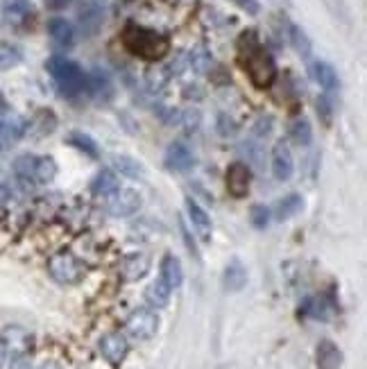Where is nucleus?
Segmentation results:
<instances>
[{
	"instance_id": "f257e3e1",
	"label": "nucleus",
	"mask_w": 367,
	"mask_h": 369,
	"mask_svg": "<svg viewBox=\"0 0 367 369\" xmlns=\"http://www.w3.org/2000/svg\"><path fill=\"white\" fill-rule=\"evenodd\" d=\"M238 62L256 89H270L277 80V64L254 32H245L238 39Z\"/></svg>"
},
{
	"instance_id": "f03ea898",
	"label": "nucleus",
	"mask_w": 367,
	"mask_h": 369,
	"mask_svg": "<svg viewBox=\"0 0 367 369\" xmlns=\"http://www.w3.org/2000/svg\"><path fill=\"white\" fill-rule=\"evenodd\" d=\"M123 46L130 50L134 57L145 59V62H159L170 50V41L157 30L141 28V25L130 23L123 30Z\"/></svg>"
},
{
	"instance_id": "7ed1b4c3",
	"label": "nucleus",
	"mask_w": 367,
	"mask_h": 369,
	"mask_svg": "<svg viewBox=\"0 0 367 369\" xmlns=\"http://www.w3.org/2000/svg\"><path fill=\"white\" fill-rule=\"evenodd\" d=\"M48 73L53 75V80L57 82V87L62 89L66 96H75V93L84 91L87 87V75L80 68V64H75L73 59L66 57H50L46 62Z\"/></svg>"
},
{
	"instance_id": "20e7f679",
	"label": "nucleus",
	"mask_w": 367,
	"mask_h": 369,
	"mask_svg": "<svg viewBox=\"0 0 367 369\" xmlns=\"http://www.w3.org/2000/svg\"><path fill=\"white\" fill-rule=\"evenodd\" d=\"M12 168L21 179L37 184H50L57 177V161L48 154H21L14 159Z\"/></svg>"
},
{
	"instance_id": "39448f33",
	"label": "nucleus",
	"mask_w": 367,
	"mask_h": 369,
	"mask_svg": "<svg viewBox=\"0 0 367 369\" xmlns=\"http://www.w3.org/2000/svg\"><path fill=\"white\" fill-rule=\"evenodd\" d=\"M48 272L62 286H73L84 277V265L71 252H59L48 261Z\"/></svg>"
},
{
	"instance_id": "423d86ee",
	"label": "nucleus",
	"mask_w": 367,
	"mask_h": 369,
	"mask_svg": "<svg viewBox=\"0 0 367 369\" xmlns=\"http://www.w3.org/2000/svg\"><path fill=\"white\" fill-rule=\"evenodd\" d=\"M127 333L136 340H150L159 331V315L150 308H139L127 317Z\"/></svg>"
},
{
	"instance_id": "0eeeda50",
	"label": "nucleus",
	"mask_w": 367,
	"mask_h": 369,
	"mask_svg": "<svg viewBox=\"0 0 367 369\" xmlns=\"http://www.w3.org/2000/svg\"><path fill=\"white\" fill-rule=\"evenodd\" d=\"M141 204H143V197L134 188H123V191L118 188L112 197V202H109V213L114 218H130L141 209Z\"/></svg>"
},
{
	"instance_id": "6e6552de",
	"label": "nucleus",
	"mask_w": 367,
	"mask_h": 369,
	"mask_svg": "<svg viewBox=\"0 0 367 369\" xmlns=\"http://www.w3.org/2000/svg\"><path fill=\"white\" fill-rule=\"evenodd\" d=\"M100 354L107 360L109 365H121L123 360L130 354V342L123 336V333H107L100 340Z\"/></svg>"
},
{
	"instance_id": "1a4fd4ad",
	"label": "nucleus",
	"mask_w": 367,
	"mask_h": 369,
	"mask_svg": "<svg viewBox=\"0 0 367 369\" xmlns=\"http://www.w3.org/2000/svg\"><path fill=\"white\" fill-rule=\"evenodd\" d=\"M227 191L229 195H234V197H245L247 191H250V184H252V170L247 163L243 161H234L232 166L227 168Z\"/></svg>"
},
{
	"instance_id": "9d476101",
	"label": "nucleus",
	"mask_w": 367,
	"mask_h": 369,
	"mask_svg": "<svg viewBox=\"0 0 367 369\" xmlns=\"http://www.w3.org/2000/svg\"><path fill=\"white\" fill-rule=\"evenodd\" d=\"M34 16L32 0H3V19L12 28H23Z\"/></svg>"
},
{
	"instance_id": "9b49d317",
	"label": "nucleus",
	"mask_w": 367,
	"mask_h": 369,
	"mask_svg": "<svg viewBox=\"0 0 367 369\" xmlns=\"http://www.w3.org/2000/svg\"><path fill=\"white\" fill-rule=\"evenodd\" d=\"M186 211H189V218H191V225L193 231L198 234V238L202 243H211V236H213V225H211V218L209 213L204 211L202 207L195 200H186Z\"/></svg>"
},
{
	"instance_id": "f8f14e48",
	"label": "nucleus",
	"mask_w": 367,
	"mask_h": 369,
	"mask_svg": "<svg viewBox=\"0 0 367 369\" xmlns=\"http://www.w3.org/2000/svg\"><path fill=\"white\" fill-rule=\"evenodd\" d=\"M293 154H290L288 143L279 141L272 148V175H275L277 182H286L293 175Z\"/></svg>"
},
{
	"instance_id": "ddd939ff",
	"label": "nucleus",
	"mask_w": 367,
	"mask_h": 369,
	"mask_svg": "<svg viewBox=\"0 0 367 369\" xmlns=\"http://www.w3.org/2000/svg\"><path fill=\"white\" fill-rule=\"evenodd\" d=\"M78 21H80V30L84 37H93L98 34L102 28V21H105V10L98 3H84L82 10L78 12Z\"/></svg>"
},
{
	"instance_id": "4468645a",
	"label": "nucleus",
	"mask_w": 367,
	"mask_h": 369,
	"mask_svg": "<svg viewBox=\"0 0 367 369\" xmlns=\"http://www.w3.org/2000/svg\"><path fill=\"white\" fill-rule=\"evenodd\" d=\"M166 166L175 173H189L195 166V157L189 150V145L184 143H173L166 152Z\"/></svg>"
},
{
	"instance_id": "2eb2a0df",
	"label": "nucleus",
	"mask_w": 367,
	"mask_h": 369,
	"mask_svg": "<svg viewBox=\"0 0 367 369\" xmlns=\"http://www.w3.org/2000/svg\"><path fill=\"white\" fill-rule=\"evenodd\" d=\"M28 132V123L23 118H5L0 120V150H10L12 145H16L23 134Z\"/></svg>"
},
{
	"instance_id": "dca6fc26",
	"label": "nucleus",
	"mask_w": 367,
	"mask_h": 369,
	"mask_svg": "<svg viewBox=\"0 0 367 369\" xmlns=\"http://www.w3.org/2000/svg\"><path fill=\"white\" fill-rule=\"evenodd\" d=\"M247 286V268L241 259H232L223 272V288L227 293H241Z\"/></svg>"
},
{
	"instance_id": "f3484780",
	"label": "nucleus",
	"mask_w": 367,
	"mask_h": 369,
	"mask_svg": "<svg viewBox=\"0 0 367 369\" xmlns=\"http://www.w3.org/2000/svg\"><path fill=\"white\" fill-rule=\"evenodd\" d=\"M121 272H123V279L125 281H139L143 279L145 274L150 272V256L148 254H130L123 259V265H121Z\"/></svg>"
},
{
	"instance_id": "a211bd4d",
	"label": "nucleus",
	"mask_w": 367,
	"mask_h": 369,
	"mask_svg": "<svg viewBox=\"0 0 367 369\" xmlns=\"http://www.w3.org/2000/svg\"><path fill=\"white\" fill-rule=\"evenodd\" d=\"M48 34L53 44L59 48H71L75 44V28L62 16H55V19L48 21Z\"/></svg>"
},
{
	"instance_id": "6ab92c4d",
	"label": "nucleus",
	"mask_w": 367,
	"mask_h": 369,
	"mask_svg": "<svg viewBox=\"0 0 367 369\" xmlns=\"http://www.w3.org/2000/svg\"><path fill=\"white\" fill-rule=\"evenodd\" d=\"M161 279L166 281V286L170 290H177L179 286L184 283V270H182V263H179V259L175 254H166L164 259H161Z\"/></svg>"
},
{
	"instance_id": "aec40b11",
	"label": "nucleus",
	"mask_w": 367,
	"mask_h": 369,
	"mask_svg": "<svg viewBox=\"0 0 367 369\" xmlns=\"http://www.w3.org/2000/svg\"><path fill=\"white\" fill-rule=\"evenodd\" d=\"M311 77L320 84V89H324V91H336L338 84H340L336 68L327 62H313L311 64Z\"/></svg>"
},
{
	"instance_id": "412c9836",
	"label": "nucleus",
	"mask_w": 367,
	"mask_h": 369,
	"mask_svg": "<svg viewBox=\"0 0 367 369\" xmlns=\"http://www.w3.org/2000/svg\"><path fill=\"white\" fill-rule=\"evenodd\" d=\"M89 188L93 195L107 197V195H114L118 188H121V182H118V175L114 173V170H100V173L91 179Z\"/></svg>"
},
{
	"instance_id": "4be33fe9",
	"label": "nucleus",
	"mask_w": 367,
	"mask_h": 369,
	"mask_svg": "<svg viewBox=\"0 0 367 369\" xmlns=\"http://www.w3.org/2000/svg\"><path fill=\"white\" fill-rule=\"evenodd\" d=\"M170 293H173V290H170L166 286V281L159 277L157 281H152L150 286L145 288L143 297H145V302H148L150 308H166L168 302H170Z\"/></svg>"
},
{
	"instance_id": "5701e85b",
	"label": "nucleus",
	"mask_w": 367,
	"mask_h": 369,
	"mask_svg": "<svg viewBox=\"0 0 367 369\" xmlns=\"http://www.w3.org/2000/svg\"><path fill=\"white\" fill-rule=\"evenodd\" d=\"M318 365L320 369H340V365H343V351L331 340H322L318 347Z\"/></svg>"
},
{
	"instance_id": "b1692460",
	"label": "nucleus",
	"mask_w": 367,
	"mask_h": 369,
	"mask_svg": "<svg viewBox=\"0 0 367 369\" xmlns=\"http://www.w3.org/2000/svg\"><path fill=\"white\" fill-rule=\"evenodd\" d=\"M302 209H304V197H302V195H297V193H290V195L281 197V200L277 202V207H275V218H277L279 222H284V220L295 218Z\"/></svg>"
},
{
	"instance_id": "393cba45",
	"label": "nucleus",
	"mask_w": 367,
	"mask_h": 369,
	"mask_svg": "<svg viewBox=\"0 0 367 369\" xmlns=\"http://www.w3.org/2000/svg\"><path fill=\"white\" fill-rule=\"evenodd\" d=\"M114 173L116 175H123V177H130V179H141L143 177V166L136 159L127 157V154H118V157H114Z\"/></svg>"
},
{
	"instance_id": "a878e982",
	"label": "nucleus",
	"mask_w": 367,
	"mask_h": 369,
	"mask_svg": "<svg viewBox=\"0 0 367 369\" xmlns=\"http://www.w3.org/2000/svg\"><path fill=\"white\" fill-rule=\"evenodd\" d=\"M288 134H290V139H293L297 145H304V148H306V145H311V141H313V127H311V123L304 116L295 118L293 123H290Z\"/></svg>"
},
{
	"instance_id": "bb28decb",
	"label": "nucleus",
	"mask_w": 367,
	"mask_h": 369,
	"mask_svg": "<svg viewBox=\"0 0 367 369\" xmlns=\"http://www.w3.org/2000/svg\"><path fill=\"white\" fill-rule=\"evenodd\" d=\"M21 62H23V50L16 44L3 41V44H0V73L12 71V68H16Z\"/></svg>"
},
{
	"instance_id": "cd10ccee",
	"label": "nucleus",
	"mask_w": 367,
	"mask_h": 369,
	"mask_svg": "<svg viewBox=\"0 0 367 369\" xmlns=\"http://www.w3.org/2000/svg\"><path fill=\"white\" fill-rule=\"evenodd\" d=\"M68 143L75 145V148H78L80 152L87 154V157H91V159H98V154H100V150H98V143L93 141L91 136L75 132V134H71V139H68Z\"/></svg>"
},
{
	"instance_id": "c85d7f7f",
	"label": "nucleus",
	"mask_w": 367,
	"mask_h": 369,
	"mask_svg": "<svg viewBox=\"0 0 367 369\" xmlns=\"http://www.w3.org/2000/svg\"><path fill=\"white\" fill-rule=\"evenodd\" d=\"M288 37H290V44H293V48L302 57H306V55L311 53V41H309V37H306V32L302 28H297V25H290V28H288Z\"/></svg>"
},
{
	"instance_id": "c756f323",
	"label": "nucleus",
	"mask_w": 367,
	"mask_h": 369,
	"mask_svg": "<svg viewBox=\"0 0 367 369\" xmlns=\"http://www.w3.org/2000/svg\"><path fill=\"white\" fill-rule=\"evenodd\" d=\"M211 53L207 48H202V46H198V48H193L191 50V55H189V66L193 68L195 73H204L207 68L211 66Z\"/></svg>"
},
{
	"instance_id": "7c9ffc66",
	"label": "nucleus",
	"mask_w": 367,
	"mask_h": 369,
	"mask_svg": "<svg viewBox=\"0 0 367 369\" xmlns=\"http://www.w3.org/2000/svg\"><path fill=\"white\" fill-rule=\"evenodd\" d=\"M87 87L91 89L93 96L102 98V93H109L112 91V82H109V77L105 73L96 71L91 77H87Z\"/></svg>"
},
{
	"instance_id": "2f4dec72",
	"label": "nucleus",
	"mask_w": 367,
	"mask_h": 369,
	"mask_svg": "<svg viewBox=\"0 0 367 369\" xmlns=\"http://www.w3.org/2000/svg\"><path fill=\"white\" fill-rule=\"evenodd\" d=\"M304 313L309 315V317H313V320H327V317H329L327 304H324V299H318V297L306 302Z\"/></svg>"
},
{
	"instance_id": "473e14b6",
	"label": "nucleus",
	"mask_w": 367,
	"mask_h": 369,
	"mask_svg": "<svg viewBox=\"0 0 367 369\" xmlns=\"http://www.w3.org/2000/svg\"><path fill=\"white\" fill-rule=\"evenodd\" d=\"M250 222L254 229H266L268 222H270V209L263 207V204H256L250 211Z\"/></svg>"
},
{
	"instance_id": "72a5a7b5",
	"label": "nucleus",
	"mask_w": 367,
	"mask_h": 369,
	"mask_svg": "<svg viewBox=\"0 0 367 369\" xmlns=\"http://www.w3.org/2000/svg\"><path fill=\"white\" fill-rule=\"evenodd\" d=\"M10 369H32V360H30V356H25V354H16V356H12Z\"/></svg>"
},
{
	"instance_id": "f704fd0d",
	"label": "nucleus",
	"mask_w": 367,
	"mask_h": 369,
	"mask_svg": "<svg viewBox=\"0 0 367 369\" xmlns=\"http://www.w3.org/2000/svg\"><path fill=\"white\" fill-rule=\"evenodd\" d=\"M234 3L241 7V10H245L247 14H259L261 12V5L256 3V0H234Z\"/></svg>"
},
{
	"instance_id": "c9c22d12",
	"label": "nucleus",
	"mask_w": 367,
	"mask_h": 369,
	"mask_svg": "<svg viewBox=\"0 0 367 369\" xmlns=\"http://www.w3.org/2000/svg\"><path fill=\"white\" fill-rule=\"evenodd\" d=\"M179 227H182V234H184V240H186V245H189L191 254H195V256H198V247H195V243H193V236H191V231L186 229V225H184V222H179Z\"/></svg>"
},
{
	"instance_id": "e433bc0d",
	"label": "nucleus",
	"mask_w": 367,
	"mask_h": 369,
	"mask_svg": "<svg viewBox=\"0 0 367 369\" xmlns=\"http://www.w3.org/2000/svg\"><path fill=\"white\" fill-rule=\"evenodd\" d=\"M37 369H64V365L59 363V360H53V358H50V360H44V363H41Z\"/></svg>"
},
{
	"instance_id": "4c0bfd02",
	"label": "nucleus",
	"mask_w": 367,
	"mask_h": 369,
	"mask_svg": "<svg viewBox=\"0 0 367 369\" xmlns=\"http://www.w3.org/2000/svg\"><path fill=\"white\" fill-rule=\"evenodd\" d=\"M10 197H12L10 188H7L5 184H0V207H5V204L10 202Z\"/></svg>"
},
{
	"instance_id": "58836bf2",
	"label": "nucleus",
	"mask_w": 367,
	"mask_h": 369,
	"mask_svg": "<svg viewBox=\"0 0 367 369\" xmlns=\"http://www.w3.org/2000/svg\"><path fill=\"white\" fill-rule=\"evenodd\" d=\"M7 111H10V105H7V98H5V93L0 91V118H3Z\"/></svg>"
},
{
	"instance_id": "ea45409f",
	"label": "nucleus",
	"mask_w": 367,
	"mask_h": 369,
	"mask_svg": "<svg viewBox=\"0 0 367 369\" xmlns=\"http://www.w3.org/2000/svg\"><path fill=\"white\" fill-rule=\"evenodd\" d=\"M5 360H7V345L5 340H0V367L5 365Z\"/></svg>"
},
{
	"instance_id": "a19ab883",
	"label": "nucleus",
	"mask_w": 367,
	"mask_h": 369,
	"mask_svg": "<svg viewBox=\"0 0 367 369\" xmlns=\"http://www.w3.org/2000/svg\"><path fill=\"white\" fill-rule=\"evenodd\" d=\"M46 3H48L50 7H64V5L71 3V0H46Z\"/></svg>"
}]
</instances>
